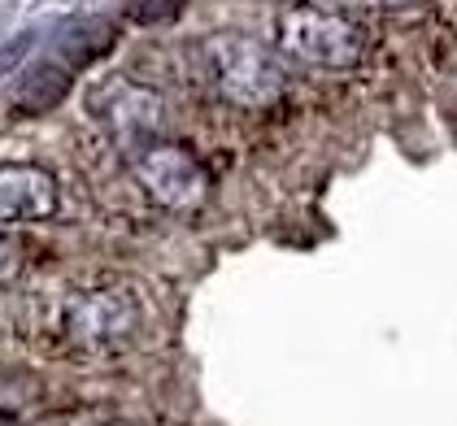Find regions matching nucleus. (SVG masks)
<instances>
[{"label": "nucleus", "mask_w": 457, "mask_h": 426, "mask_svg": "<svg viewBox=\"0 0 457 426\" xmlns=\"http://www.w3.org/2000/svg\"><path fill=\"white\" fill-rule=\"evenodd\" d=\"M140 192L166 213H196L210 196V170L179 143H148L131 157Z\"/></svg>", "instance_id": "5"}, {"label": "nucleus", "mask_w": 457, "mask_h": 426, "mask_svg": "<svg viewBox=\"0 0 457 426\" xmlns=\"http://www.w3.org/2000/svg\"><path fill=\"white\" fill-rule=\"evenodd\" d=\"M109 36H113V27H109L105 18H101V22H79V27H71L48 57H39L36 66L22 74L18 96H13V101H18V113H48V109L71 92L74 74L83 70L96 53L109 48Z\"/></svg>", "instance_id": "3"}, {"label": "nucleus", "mask_w": 457, "mask_h": 426, "mask_svg": "<svg viewBox=\"0 0 457 426\" xmlns=\"http://www.w3.org/2000/svg\"><path fill=\"white\" fill-rule=\"evenodd\" d=\"M275 44L301 66L318 70H349L366 48L361 22L345 9H283L275 18Z\"/></svg>", "instance_id": "1"}, {"label": "nucleus", "mask_w": 457, "mask_h": 426, "mask_svg": "<svg viewBox=\"0 0 457 426\" xmlns=\"http://www.w3.org/2000/svg\"><path fill=\"white\" fill-rule=\"evenodd\" d=\"M87 109H92V118L101 122V131H105L109 140L118 143L122 152L136 157L140 148L157 143L166 101H162L153 87H144V83H131V78L109 74V78H101V83L92 87Z\"/></svg>", "instance_id": "4"}, {"label": "nucleus", "mask_w": 457, "mask_h": 426, "mask_svg": "<svg viewBox=\"0 0 457 426\" xmlns=\"http://www.w3.org/2000/svg\"><path fill=\"white\" fill-rule=\"evenodd\" d=\"M31 39H36L31 31H22V36H13V39L0 44V78H4L9 70H18V61L31 53Z\"/></svg>", "instance_id": "8"}, {"label": "nucleus", "mask_w": 457, "mask_h": 426, "mask_svg": "<svg viewBox=\"0 0 457 426\" xmlns=\"http://www.w3.org/2000/svg\"><path fill=\"white\" fill-rule=\"evenodd\" d=\"M13 266H18V244H13V240H0V279H4Z\"/></svg>", "instance_id": "9"}, {"label": "nucleus", "mask_w": 457, "mask_h": 426, "mask_svg": "<svg viewBox=\"0 0 457 426\" xmlns=\"http://www.w3.org/2000/svg\"><path fill=\"white\" fill-rule=\"evenodd\" d=\"M205 61H210L218 92L231 105L266 109L270 101H279L283 70L266 44H257L248 36H213L210 48H205Z\"/></svg>", "instance_id": "2"}, {"label": "nucleus", "mask_w": 457, "mask_h": 426, "mask_svg": "<svg viewBox=\"0 0 457 426\" xmlns=\"http://www.w3.org/2000/svg\"><path fill=\"white\" fill-rule=\"evenodd\" d=\"M57 209V183L36 166H0V222H39Z\"/></svg>", "instance_id": "7"}, {"label": "nucleus", "mask_w": 457, "mask_h": 426, "mask_svg": "<svg viewBox=\"0 0 457 426\" xmlns=\"http://www.w3.org/2000/svg\"><path fill=\"white\" fill-rule=\"evenodd\" d=\"M66 331L83 348L109 353L136 331V300L122 287L79 291V296H71V309H66Z\"/></svg>", "instance_id": "6"}]
</instances>
